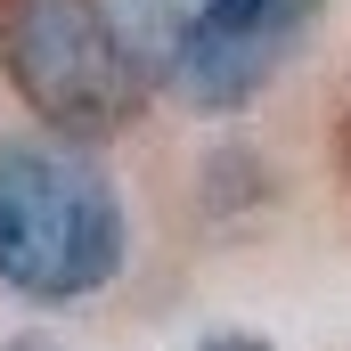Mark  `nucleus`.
<instances>
[{
	"instance_id": "f257e3e1",
	"label": "nucleus",
	"mask_w": 351,
	"mask_h": 351,
	"mask_svg": "<svg viewBox=\"0 0 351 351\" xmlns=\"http://www.w3.org/2000/svg\"><path fill=\"white\" fill-rule=\"evenodd\" d=\"M131 262L123 188L82 139H0V286L66 311Z\"/></svg>"
},
{
	"instance_id": "f03ea898",
	"label": "nucleus",
	"mask_w": 351,
	"mask_h": 351,
	"mask_svg": "<svg viewBox=\"0 0 351 351\" xmlns=\"http://www.w3.org/2000/svg\"><path fill=\"white\" fill-rule=\"evenodd\" d=\"M106 8L147 90L180 98L188 114L254 106L319 16V0H106Z\"/></svg>"
},
{
	"instance_id": "7ed1b4c3",
	"label": "nucleus",
	"mask_w": 351,
	"mask_h": 351,
	"mask_svg": "<svg viewBox=\"0 0 351 351\" xmlns=\"http://www.w3.org/2000/svg\"><path fill=\"white\" fill-rule=\"evenodd\" d=\"M0 74L41 131L82 147L131 131L147 98V74L106 0H0Z\"/></svg>"
},
{
	"instance_id": "20e7f679",
	"label": "nucleus",
	"mask_w": 351,
	"mask_h": 351,
	"mask_svg": "<svg viewBox=\"0 0 351 351\" xmlns=\"http://www.w3.org/2000/svg\"><path fill=\"white\" fill-rule=\"evenodd\" d=\"M196 351H269V343L254 335V327H221V335H204Z\"/></svg>"
},
{
	"instance_id": "39448f33",
	"label": "nucleus",
	"mask_w": 351,
	"mask_h": 351,
	"mask_svg": "<svg viewBox=\"0 0 351 351\" xmlns=\"http://www.w3.org/2000/svg\"><path fill=\"white\" fill-rule=\"evenodd\" d=\"M0 351H66V343H49V335H8Z\"/></svg>"
}]
</instances>
